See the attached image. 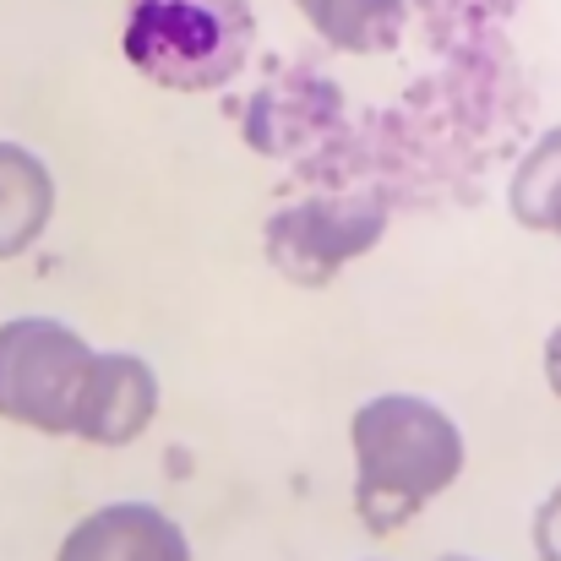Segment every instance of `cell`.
<instances>
[{
	"label": "cell",
	"instance_id": "1",
	"mask_svg": "<svg viewBox=\"0 0 561 561\" xmlns=\"http://www.w3.org/2000/svg\"><path fill=\"white\" fill-rule=\"evenodd\" d=\"M355 513L371 535H398L458 485L469 442L458 420L425 392H376L350 420Z\"/></svg>",
	"mask_w": 561,
	"mask_h": 561
},
{
	"label": "cell",
	"instance_id": "2",
	"mask_svg": "<svg viewBox=\"0 0 561 561\" xmlns=\"http://www.w3.org/2000/svg\"><path fill=\"white\" fill-rule=\"evenodd\" d=\"M256 44L251 0H126L121 55L164 93L229 88Z\"/></svg>",
	"mask_w": 561,
	"mask_h": 561
},
{
	"label": "cell",
	"instance_id": "3",
	"mask_svg": "<svg viewBox=\"0 0 561 561\" xmlns=\"http://www.w3.org/2000/svg\"><path fill=\"white\" fill-rule=\"evenodd\" d=\"M93 366V344L44 311L5 317L0 322V420L38 431V436H71V409L82 392V376Z\"/></svg>",
	"mask_w": 561,
	"mask_h": 561
},
{
	"label": "cell",
	"instance_id": "4",
	"mask_svg": "<svg viewBox=\"0 0 561 561\" xmlns=\"http://www.w3.org/2000/svg\"><path fill=\"white\" fill-rule=\"evenodd\" d=\"M387 234V207L381 196L350 191V196H306L278 207L262 224V251L273 262L278 278L300 284V289H322L333 284L350 262L371 256Z\"/></svg>",
	"mask_w": 561,
	"mask_h": 561
},
{
	"label": "cell",
	"instance_id": "5",
	"mask_svg": "<svg viewBox=\"0 0 561 561\" xmlns=\"http://www.w3.org/2000/svg\"><path fill=\"white\" fill-rule=\"evenodd\" d=\"M159 371L131 355V350H93V366L82 376L77 409H71V436L88 447H131L153 414H159Z\"/></svg>",
	"mask_w": 561,
	"mask_h": 561
},
{
	"label": "cell",
	"instance_id": "6",
	"mask_svg": "<svg viewBox=\"0 0 561 561\" xmlns=\"http://www.w3.org/2000/svg\"><path fill=\"white\" fill-rule=\"evenodd\" d=\"M55 561H196V551L175 513H164L159 502L126 496V502H104L82 513L66 529Z\"/></svg>",
	"mask_w": 561,
	"mask_h": 561
},
{
	"label": "cell",
	"instance_id": "7",
	"mask_svg": "<svg viewBox=\"0 0 561 561\" xmlns=\"http://www.w3.org/2000/svg\"><path fill=\"white\" fill-rule=\"evenodd\" d=\"M339 88L333 82H322V77H284V82H273V88H262L256 99H251V110H245V142L256 148V153H295V148H306L317 131H328L333 121H339Z\"/></svg>",
	"mask_w": 561,
	"mask_h": 561
},
{
	"label": "cell",
	"instance_id": "8",
	"mask_svg": "<svg viewBox=\"0 0 561 561\" xmlns=\"http://www.w3.org/2000/svg\"><path fill=\"white\" fill-rule=\"evenodd\" d=\"M55 207H60V191L44 153L0 137V262L27 256L49 234Z\"/></svg>",
	"mask_w": 561,
	"mask_h": 561
},
{
	"label": "cell",
	"instance_id": "9",
	"mask_svg": "<svg viewBox=\"0 0 561 561\" xmlns=\"http://www.w3.org/2000/svg\"><path fill=\"white\" fill-rule=\"evenodd\" d=\"M311 33L344 55H381L403 38L409 0H295Z\"/></svg>",
	"mask_w": 561,
	"mask_h": 561
},
{
	"label": "cell",
	"instance_id": "10",
	"mask_svg": "<svg viewBox=\"0 0 561 561\" xmlns=\"http://www.w3.org/2000/svg\"><path fill=\"white\" fill-rule=\"evenodd\" d=\"M507 207L524 229L561 234V126L546 131L507 181Z\"/></svg>",
	"mask_w": 561,
	"mask_h": 561
},
{
	"label": "cell",
	"instance_id": "11",
	"mask_svg": "<svg viewBox=\"0 0 561 561\" xmlns=\"http://www.w3.org/2000/svg\"><path fill=\"white\" fill-rule=\"evenodd\" d=\"M535 557L561 561V485L535 507Z\"/></svg>",
	"mask_w": 561,
	"mask_h": 561
},
{
	"label": "cell",
	"instance_id": "12",
	"mask_svg": "<svg viewBox=\"0 0 561 561\" xmlns=\"http://www.w3.org/2000/svg\"><path fill=\"white\" fill-rule=\"evenodd\" d=\"M540 360H546V381H551V392L561 398V322L551 328V339H546V355H540Z\"/></svg>",
	"mask_w": 561,
	"mask_h": 561
},
{
	"label": "cell",
	"instance_id": "13",
	"mask_svg": "<svg viewBox=\"0 0 561 561\" xmlns=\"http://www.w3.org/2000/svg\"><path fill=\"white\" fill-rule=\"evenodd\" d=\"M442 561H480V557H442Z\"/></svg>",
	"mask_w": 561,
	"mask_h": 561
}]
</instances>
